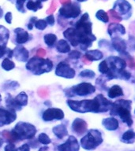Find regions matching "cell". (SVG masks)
<instances>
[{
	"label": "cell",
	"instance_id": "1",
	"mask_svg": "<svg viewBox=\"0 0 135 151\" xmlns=\"http://www.w3.org/2000/svg\"><path fill=\"white\" fill-rule=\"evenodd\" d=\"M92 25L89 14L85 13L75 24V27L67 28L63 32V35L73 47L80 45L81 49L86 50L92 46V42L97 40L92 34Z\"/></svg>",
	"mask_w": 135,
	"mask_h": 151
},
{
	"label": "cell",
	"instance_id": "2",
	"mask_svg": "<svg viewBox=\"0 0 135 151\" xmlns=\"http://www.w3.org/2000/svg\"><path fill=\"white\" fill-rule=\"evenodd\" d=\"M66 102L70 109L80 113H105L111 109L112 104L101 94H98L93 99L81 101L67 100Z\"/></svg>",
	"mask_w": 135,
	"mask_h": 151
},
{
	"label": "cell",
	"instance_id": "3",
	"mask_svg": "<svg viewBox=\"0 0 135 151\" xmlns=\"http://www.w3.org/2000/svg\"><path fill=\"white\" fill-rule=\"evenodd\" d=\"M131 104L132 101L130 100L118 99L115 102L111 104L110 114L111 116L118 115L123 123L126 124L128 127H130L133 124L132 116L130 113Z\"/></svg>",
	"mask_w": 135,
	"mask_h": 151
},
{
	"label": "cell",
	"instance_id": "4",
	"mask_svg": "<svg viewBox=\"0 0 135 151\" xmlns=\"http://www.w3.org/2000/svg\"><path fill=\"white\" fill-rule=\"evenodd\" d=\"M26 68L34 75L40 76L44 73H49L53 68V62L48 58L41 57H33L26 64Z\"/></svg>",
	"mask_w": 135,
	"mask_h": 151
},
{
	"label": "cell",
	"instance_id": "5",
	"mask_svg": "<svg viewBox=\"0 0 135 151\" xmlns=\"http://www.w3.org/2000/svg\"><path fill=\"white\" fill-rule=\"evenodd\" d=\"M11 133L16 141H22L25 139H33L36 133V128L32 124L21 121L15 125Z\"/></svg>",
	"mask_w": 135,
	"mask_h": 151
},
{
	"label": "cell",
	"instance_id": "6",
	"mask_svg": "<svg viewBox=\"0 0 135 151\" xmlns=\"http://www.w3.org/2000/svg\"><path fill=\"white\" fill-rule=\"evenodd\" d=\"M106 61L109 68L108 72L105 74L107 79H120L121 73L126 66V60L119 57L111 56L107 58Z\"/></svg>",
	"mask_w": 135,
	"mask_h": 151
},
{
	"label": "cell",
	"instance_id": "7",
	"mask_svg": "<svg viewBox=\"0 0 135 151\" xmlns=\"http://www.w3.org/2000/svg\"><path fill=\"white\" fill-rule=\"evenodd\" d=\"M103 142L101 132L96 129L89 130L81 139V145L85 150H94Z\"/></svg>",
	"mask_w": 135,
	"mask_h": 151
},
{
	"label": "cell",
	"instance_id": "8",
	"mask_svg": "<svg viewBox=\"0 0 135 151\" xmlns=\"http://www.w3.org/2000/svg\"><path fill=\"white\" fill-rule=\"evenodd\" d=\"M68 96H87L93 94L96 91V87L89 83H81L79 84L73 86L70 89L65 91Z\"/></svg>",
	"mask_w": 135,
	"mask_h": 151
},
{
	"label": "cell",
	"instance_id": "9",
	"mask_svg": "<svg viewBox=\"0 0 135 151\" xmlns=\"http://www.w3.org/2000/svg\"><path fill=\"white\" fill-rule=\"evenodd\" d=\"M81 9L80 5L78 2H69L63 4L62 6L59 9V15L64 18H77L80 15Z\"/></svg>",
	"mask_w": 135,
	"mask_h": 151
},
{
	"label": "cell",
	"instance_id": "10",
	"mask_svg": "<svg viewBox=\"0 0 135 151\" xmlns=\"http://www.w3.org/2000/svg\"><path fill=\"white\" fill-rule=\"evenodd\" d=\"M113 9H115L123 17V19H126L131 16L132 6L126 0H117L114 3Z\"/></svg>",
	"mask_w": 135,
	"mask_h": 151
},
{
	"label": "cell",
	"instance_id": "11",
	"mask_svg": "<svg viewBox=\"0 0 135 151\" xmlns=\"http://www.w3.org/2000/svg\"><path fill=\"white\" fill-rule=\"evenodd\" d=\"M75 70L65 61H60L57 65L55 75L66 79H73L75 76Z\"/></svg>",
	"mask_w": 135,
	"mask_h": 151
},
{
	"label": "cell",
	"instance_id": "12",
	"mask_svg": "<svg viewBox=\"0 0 135 151\" xmlns=\"http://www.w3.org/2000/svg\"><path fill=\"white\" fill-rule=\"evenodd\" d=\"M16 111L14 109H5L0 108V127L9 124L16 120Z\"/></svg>",
	"mask_w": 135,
	"mask_h": 151
},
{
	"label": "cell",
	"instance_id": "13",
	"mask_svg": "<svg viewBox=\"0 0 135 151\" xmlns=\"http://www.w3.org/2000/svg\"><path fill=\"white\" fill-rule=\"evenodd\" d=\"M42 118L43 120L47 122L54 120H62L64 118V112L60 109L48 108L43 113Z\"/></svg>",
	"mask_w": 135,
	"mask_h": 151
},
{
	"label": "cell",
	"instance_id": "14",
	"mask_svg": "<svg viewBox=\"0 0 135 151\" xmlns=\"http://www.w3.org/2000/svg\"><path fill=\"white\" fill-rule=\"evenodd\" d=\"M79 149L80 146L78 140L73 135H70L65 143L58 146V150L61 151H78Z\"/></svg>",
	"mask_w": 135,
	"mask_h": 151
},
{
	"label": "cell",
	"instance_id": "15",
	"mask_svg": "<svg viewBox=\"0 0 135 151\" xmlns=\"http://www.w3.org/2000/svg\"><path fill=\"white\" fill-rule=\"evenodd\" d=\"M87 123L81 118H76L72 123V130L79 136L85 134L87 132Z\"/></svg>",
	"mask_w": 135,
	"mask_h": 151
},
{
	"label": "cell",
	"instance_id": "16",
	"mask_svg": "<svg viewBox=\"0 0 135 151\" xmlns=\"http://www.w3.org/2000/svg\"><path fill=\"white\" fill-rule=\"evenodd\" d=\"M14 56L16 58L17 61L26 62L28 61L29 54H28V51L26 48H25L22 46H17L14 50Z\"/></svg>",
	"mask_w": 135,
	"mask_h": 151
},
{
	"label": "cell",
	"instance_id": "17",
	"mask_svg": "<svg viewBox=\"0 0 135 151\" xmlns=\"http://www.w3.org/2000/svg\"><path fill=\"white\" fill-rule=\"evenodd\" d=\"M107 32L111 37H115L118 35H124L126 33V29L124 26L116 22V23H111L109 24Z\"/></svg>",
	"mask_w": 135,
	"mask_h": 151
},
{
	"label": "cell",
	"instance_id": "18",
	"mask_svg": "<svg viewBox=\"0 0 135 151\" xmlns=\"http://www.w3.org/2000/svg\"><path fill=\"white\" fill-rule=\"evenodd\" d=\"M14 32L16 34V42L19 45L25 43L30 39V36H29L28 32L24 30L23 28H17L14 30Z\"/></svg>",
	"mask_w": 135,
	"mask_h": 151
},
{
	"label": "cell",
	"instance_id": "19",
	"mask_svg": "<svg viewBox=\"0 0 135 151\" xmlns=\"http://www.w3.org/2000/svg\"><path fill=\"white\" fill-rule=\"evenodd\" d=\"M111 43H112V46L115 48V50H116L119 54L125 53L126 50V42L123 39H121L118 36L112 37Z\"/></svg>",
	"mask_w": 135,
	"mask_h": 151
},
{
	"label": "cell",
	"instance_id": "20",
	"mask_svg": "<svg viewBox=\"0 0 135 151\" xmlns=\"http://www.w3.org/2000/svg\"><path fill=\"white\" fill-rule=\"evenodd\" d=\"M102 124L108 131H115L118 128V121L114 117L105 118L102 121Z\"/></svg>",
	"mask_w": 135,
	"mask_h": 151
},
{
	"label": "cell",
	"instance_id": "21",
	"mask_svg": "<svg viewBox=\"0 0 135 151\" xmlns=\"http://www.w3.org/2000/svg\"><path fill=\"white\" fill-rule=\"evenodd\" d=\"M85 57L90 61L91 62L93 61H99L103 58L104 54L100 50H88L85 54Z\"/></svg>",
	"mask_w": 135,
	"mask_h": 151
},
{
	"label": "cell",
	"instance_id": "22",
	"mask_svg": "<svg viewBox=\"0 0 135 151\" xmlns=\"http://www.w3.org/2000/svg\"><path fill=\"white\" fill-rule=\"evenodd\" d=\"M52 132L54 135L59 139H62L65 136L68 134V131L66 129V127L64 124H59L54 126L52 128Z\"/></svg>",
	"mask_w": 135,
	"mask_h": 151
},
{
	"label": "cell",
	"instance_id": "23",
	"mask_svg": "<svg viewBox=\"0 0 135 151\" xmlns=\"http://www.w3.org/2000/svg\"><path fill=\"white\" fill-rule=\"evenodd\" d=\"M6 104H7V106L8 107V109H14L15 111L21 110L22 109L21 106H19L18 104L17 103L15 99L13 98L10 94H7V97H6Z\"/></svg>",
	"mask_w": 135,
	"mask_h": 151
},
{
	"label": "cell",
	"instance_id": "24",
	"mask_svg": "<svg viewBox=\"0 0 135 151\" xmlns=\"http://www.w3.org/2000/svg\"><path fill=\"white\" fill-rule=\"evenodd\" d=\"M121 142L127 144L134 143L135 142V132L133 130H128L124 132L121 137Z\"/></svg>",
	"mask_w": 135,
	"mask_h": 151
},
{
	"label": "cell",
	"instance_id": "25",
	"mask_svg": "<svg viewBox=\"0 0 135 151\" xmlns=\"http://www.w3.org/2000/svg\"><path fill=\"white\" fill-rule=\"evenodd\" d=\"M57 51L62 54H66L70 51V46L68 43V42L65 40H60L56 44Z\"/></svg>",
	"mask_w": 135,
	"mask_h": 151
},
{
	"label": "cell",
	"instance_id": "26",
	"mask_svg": "<svg viewBox=\"0 0 135 151\" xmlns=\"http://www.w3.org/2000/svg\"><path fill=\"white\" fill-rule=\"evenodd\" d=\"M123 91L118 85H113L108 91V97L110 99H115L117 97L123 96Z\"/></svg>",
	"mask_w": 135,
	"mask_h": 151
},
{
	"label": "cell",
	"instance_id": "27",
	"mask_svg": "<svg viewBox=\"0 0 135 151\" xmlns=\"http://www.w3.org/2000/svg\"><path fill=\"white\" fill-rule=\"evenodd\" d=\"M26 8L29 10H33V12H36L38 9L43 8L42 2L40 0H36V1L28 0V2H26Z\"/></svg>",
	"mask_w": 135,
	"mask_h": 151
},
{
	"label": "cell",
	"instance_id": "28",
	"mask_svg": "<svg viewBox=\"0 0 135 151\" xmlns=\"http://www.w3.org/2000/svg\"><path fill=\"white\" fill-rule=\"evenodd\" d=\"M9 36V30L3 26L0 25V44L7 45Z\"/></svg>",
	"mask_w": 135,
	"mask_h": 151
},
{
	"label": "cell",
	"instance_id": "29",
	"mask_svg": "<svg viewBox=\"0 0 135 151\" xmlns=\"http://www.w3.org/2000/svg\"><path fill=\"white\" fill-rule=\"evenodd\" d=\"M14 99L16 100L17 103L18 104L19 106H21V107L28 105V95L25 92L21 91Z\"/></svg>",
	"mask_w": 135,
	"mask_h": 151
},
{
	"label": "cell",
	"instance_id": "30",
	"mask_svg": "<svg viewBox=\"0 0 135 151\" xmlns=\"http://www.w3.org/2000/svg\"><path fill=\"white\" fill-rule=\"evenodd\" d=\"M5 55H7V58H13L14 55V50L7 48V45L0 44V58H2Z\"/></svg>",
	"mask_w": 135,
	"mask_h": 151
},
{
	"label": "cell",
	"instance_id": "31",
	"mask_svg": "<svg viewBox=\"0 0 135 151\" xmlns=\"http://www.w3.org/2000/svg\"><path fill=\"white\" fill-rule=\"evenodd\" d=\"M44 40L45 43L48 46V47H53L54 44L57 41V36L54 34H47L44 35Z\"/></svg>",
	"mask_w": 135,
	"mask_h": 151
},
{
	"label": "cell",
	"instance_id": "32",
	"mask_svg": "<svg viewBox=\"0 0 135 151\" xmlns=\"http://www.w3.org/2000/svg\"><path fill=\"white\" fill-rule=\"evenodd\" d=\"M2 68L6 71H10L15 68V64L14 61H10L9 58H6L2 62Z\"/></svg>",
	"mask_w": 135,
	"mask_h": 151
},
{
	"label": "cell",
	"instance_id": "33",
	"mask_svg": "<svg viewBox=\"0 0 135 151\" xmlns=\"http://www.w3.org/2000/svg\"><path fill=\"white\" fill-rule=\"evenodd\" d=\"M96 17H97V18L99 21H101L102 22H104V23H107L109 21V17L107 13L103 10V9H99L98 11L97 12V14H96Z\"/></svg>",
	"mask_w": 135,
	"mask_h": 151
},
{
	"label": "cell",
	"instance_id": "34",
	"mask_svg": "<svg viewBox=\"0 0 135 151\" xmlns=\"http://www.w3.org/2000/svg\"><path fill=\"white\" fill-rule=\"evenodd\" d=\"M107 13H108L109 16H110V19H111V21H115V22H119V21H121L123 20V17H122L115 9H110Z\"/></svg>",
	"mask_w": 135,
	"mask_h": 151
},
{
	"label": "cell",
	"instance_id": "35",
	"mask_svg": "<svg viewBox=\"0 0 135 151\" xmlns=\"http://www.w3.org/2000/svg\"><path fill=\"white\" fill-rule=\"evenodd\" d=\"M38 141L43 145H48L52 142V140L50 139L48 135L45 133H40L38 136Z\"/></svg>",
	"mask_w": 135,
	"mask_h": 151
},
{
	"label": "cell",
	"instance_id": "36",
	"mask_svg": "<svg viewBox=\"0 0 135 151\" xmlns=\"http://www.w3.org/2000/svg\"><path fill=\"white\" fill-rule=\"evenodd\" d=\"M79 75H80L81 77L93 79L95 77V76H96V73L93 71L90 70V69H85V70L81 71Z\"/></svg>",
	"mask_w": 135,
	"mask_h": 151
},
{
	"label": "cell",
	"instance_id": "37",
	"mask_svg": "<svg viewBox=\"0 0 135 151\" xmlns=\"http://www.w3.org/2000/svg\"><path fill=\"white\" fill-rule=\"evenodd\" d=\"M34 25L39 30H44L45 28H47V23L46 20L41 19V20H36L35 24H34Z\"/></svg>",
	"mask_w": 135,
	"mask_h": 151
},
{
	"label": "cell",
	"instance_id": "38",
	"mask_svg": "<svg viewBox=\"0 0 135 151\" xmlns=\"http://www.w3.org/2000/svg\"><path fill=\"white\" fill-rule=\"evenodd\" d=\"M27 0H16L15 4H16V8L19 12L22 14L25 13V3Z\"/></svg>",
	"mask_w": 135,
	"mask_h": 151
},
{
	"label": "cell",
	"instance_id": "39",
	"mask_svg": "<svg viewBox=\"0 0 135 151\" xmlns=\"http://www.w3.org/2000/svg\"><path fill=\"white\" fill-rule=\"evenodd\" d=\"M109 70L108 68V65L107 63L106 60H104V61H101L99 65V73H102V74H106Z\"/></svg>",
	"mask_w": 135,
	"mask_h": 151
},
{
	"label": "cell",
	"instance_id": "40",
	"mask_svg": "<svg viewBox=\"0 0 135 151\" xmlns=\"http://www.w3.org/2000/svg\"><path fill=\"white\" fill-rule=\"evenodd\" d=\"M123 54V56L126 58V59H127V62L128 64H129V67H130V68H135V61L134 60V58H133L132 57L130 56V54H127L126 52L123 53V54Z\"/></svg>",
	"mask_w": 135,
	"mask_h": 151
},
{
	"label": "cell",
	"instance_id": "41",
	"mask_svg": "<svg viewBox=\"0 0 135 151\" xmlns=\"http://www.w3.org/2000/svg\"><path fill=\"white\" fill-rule=\"evenodd\" d=\"M2 135L7 139V140L9 142H16V139H14V135L12 134L11 132H8V131H3L2 132Z\"/></svg>",
	"mask_w": 135,
	"mask_h": 151
},
{
	"label": "cell",
	"instance_id": "42",
	"mask_svg": "<svg viewBox=\"0 0 135 151\" xmlns=\"http://www.w3.org/2000/svg\"><path fill=\"white\" fill-rule=\"evenodd\" d=\"M81 56V52H79L78 50H72V51L69 52V58L72 59H78L80 58Z\"/></svg>",
	"mask_w": 135,
	"mask_h": 151
},
{
	"label": "cell",
	"instance_id": "43",
	"mask_svg": "<svg viewBox=\"0 0 135 151\" xmlns=\"http://www.w3.org/2000/svg\"><path fill=\"white\" fill-rule=\"evenodd\" d=\"M46 21H47V23L48 24H50L51 26L54 25V16H53L52 14H51V15H49L48 17H47V18H46Z\"/></svg>",
	"mask_w": 135,
	"mask_h": 151
},
{
	"label": "cell",
	"instance_id": "44",
	"mask_svg": "<svg viewBox=\"0 0 135 151\" xmlns=\"http://www.w3.org/2000/svg\"><path fill=\"white\" fill-rule=\"evenodd\" d=\"M5 21H6V22L8 24H10L12 23V14L11 12H8V13H7V14L5 15Z\"/></svg>",
	"mask_w": 135,
	"mask_h": 151
},
{
	"label": "cell",
	"instance_id": "45",
	"mask_svg": "<svg viewBox=\"0 0 135 151\" xmlns=\"http://www.w3.org/2000/svg\"><path fill=\"white\" fill-rule=\"evenodd\" d=\"M30 150V147L28 146V144H23L22 146H20L17 150H22V151H28Z\"/></svg>",
	"mask_w": 135,
	"mask_h": 151
},
{
	"label": "cell",
	"instance_id": "46",
	"mask_svg": "<svg viewBox=\"0 0 135 151\" xmlns=\"http://www.w3.org/2000/svg\"><path fill=\"white\" fill-rule=\"evenodd\" d=\"M5 150H15V145H14L13 142L8 144V145H7V146L5 147Z\"/></svg>",
	"mask_w": 135,
	"mask_h": 151
},
{
	"label": "cell",
	"instance_id": "47",
	"mask_svg": "<svg viewBox=\"0 0 135 151\" xmlns=\"http://www.w3.org/2000/svg\"><path fill=\"white\" fill-rule=\"evenodd\" d=\"M37 54L39 57H44L45 54H46V51H45V50H44V49L38 50Z\"/></svg>",
	"mask_w": 135,
	"mask_h": 151
},
{
	"label": "cell",
	"instance_id": "48",
	"mask_svg": "<svg viewBox=\"0 0 135 151\" xmlns=\"http://www.w3.org/2000/svg\"><path fill=\"white\" fill-rule=\"evenodd\" d=\"M33 25H34V24H33L32 22H29V23H28V30H32V29L33 28Z\"/></svg>",
	"mask_w": 135,
	"mask_h": 151
},
{
	"label": "cell",
	"instance_id": "49",
	"mask_svg": "<svg viewBox=\"0 0 135 151\" xmlns=\"http://www.w3.org/2000/svg\"><path fill=\"white\" fill-rule=\"evenodd\" d=\"M83 61H84V62H85V64H87V65H89V64L91 63V61H89V60H88V59L86 58L85 56L83 57Z\"/></svg>",
	"mask_w": 135,
	"mask_h": 151
},
{
	"label": "cell",
	"instance_id": "50",
	"mask_svg": "<svg viewBox=\"0 0 135 151\" xmlns=\"http://www.w3.org/2000/svg\"><path fill=\"white\" fill-rule=\"evenodd\" d=\"M2 15H3V10H2V9L0 7V18L2 17Z\"/></svg>",
	"mask_w": 135,
	"mask_h": 151
},
{
	"label": "cell",
	"instance_id": "51",
	"mask_svg": "<svg viewBox=\"0 0 135 151\" xmlns=\"http://www.w3.org/2000/svg\"><path fill=\"white\" fill-rule=\"evenodd\" d=\"M3 142H4V140L2 139V138H0V147L2 146V144H3Z\"/></svg>",
	"mask_w": 135,
	"mask_h": 151
},
{
	"label": "cell",
	"instance_id": "52",
	"mask_svg": "<svg viewBox=\"0 0 135 151\" xmlns=\"http://www.w3.org/2000/svg\"><path fill=\"white\" fill-rule=\"evenodd\" d=\"M48 150V147H47V146H46V147H42V148H40V150Z\"/></svg>",
	"mask_w": 135,
	"mask_h": 151
},
{
	"label": "cell",
	"instance_id": "53",
	"mask_svg": "<svg viewBox=\"0 0 135 151\" xmlns=\"http://www.w3.org/2000/svg\"><path fill=\"white\" fill-rule=\"evenodd\" d=\"M77 1L79 2H86L87 0H77Z\"/></svg>",
	"mask_w": 135,
	"mask_h": 151
},
{
	"label": "cell",
	"instance_id": "54",
	"mask_svg": "<svg viewBox=\"0 0 135 151\" xmlns=\"http://www.w3.org/2000/svg\"><path fill=\"white\" fill-rule=\"evenodd\" d=\"M40 1H41V2H47V0H40Z\"/></svg>",
	"mask_w": 135,
	"mask_h": 151
},
{
	"label": "cell",
	"instance_id": "55",
	"mask_svg": "<svg viewBox=\"0 0 135 151\" xmlns=\"http://www.w3.org/2000/svg\"><path fill=\"white\" fill-rule=\"evenodd\" d=\"M2 101V96H1V94H0V102Z\"/></svg>",
	"mask_w": 135,
	"mask_h": 151
},
{
	"label": "cell",
	"instance_id": "56",
	"mask_svg": "<svg viewBox=\"0 0 135 151\" xmlns=\"http://www.w3.org/2000/svg\"><path fill=\"white\" fill-rule=\"evenodd\" d=\"M134 112H135V111H134Z\"/></svg>",
	"mask_w": 135,
	"mask_h": 151
}]
</instances>
